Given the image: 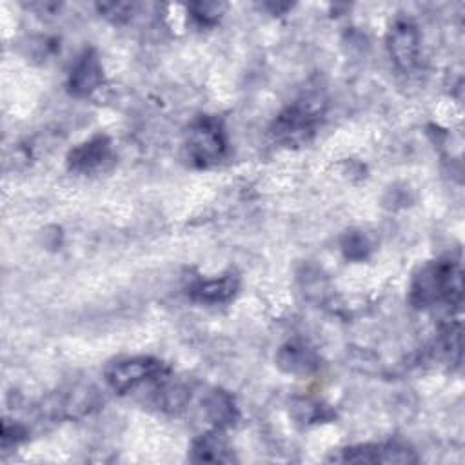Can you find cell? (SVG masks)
I'll return each instance as SVG.
<instances>
[{"label":"cell","instance_id":"6da1fadb","mask_svg":"<svg viewBox=\"0 0 465 465\" xmlns=\"http://www.w3.org/2000/svg\"><path fill=\"white\" fill-rule=\"evenodd\" d=\"M461 267L447 258L420 269L411 283L409 300L414 307H430L438 302L458 305L461 302Z\"/></svg>","mask_w":465,"mask_h":465},{"label":"cell","instance_id":"7a4b0ae2","mask_svg":"<svg viewBox=\"0 0 465 465\" xmlns=\"http://www.w3.org/2000/svg\"><path fill=\"white\" fill-rule=\"evenodd\" d=\"M185 149L189 160L198 167L220 162L227 151V136L222 122L214 116H200L187 131Z\"/></svg>","mask_w":465,"mask_h":465},{"label":"cell","instance_id":"3957f363","mask_svg":"<svg viewBox=\"0 0 465 465\" xmlns=\"http://www.w3.org/2000/svg\"><path fill=\"white\" fill-rule=\"evenodd\" d=\"M105 381L120 394H125L138 385L153 380H162L167 374V367L151 356H134L111 361L105 367Z\"/></svg>","mask_w":465,"mask_h":465},{"label":"cell","instance_id":"277c9868","mask_svg":"<svg viewBox=\"0 0 465 465\" xmlns=\"http://www.w3.org/2000/svg\"><path fill=\"white\" fill-rule=\"evenodd\" d=\"M323 113V102L318 96H309L289 105L274 122V134L285 143L305 142Z\"/></svg>","mask_w":465,"mask_h":465},{"label":"cell","instance_id":"5b68a950","mask_svg":"<svg viewBox=\"0 0 465 465\" xmlns=\"http://www.w3.org/2000/svg\"><path fill=\"white\" fill-rule=\"evenodd\" d=\"M98 405V396L89 387H73L47 396L42 403V412L58 420H71L89 414Z\"/></svg>","mask_w":465,"mask_h":465},{"label":"cell","instance_id":"8992f818","mask_svg":"<svg viewBox=\"0 0 465 465\" xmlns=\"http://www.w3.org/2000/svg\"><path fill=\"white\" fill-rule=\"evenodd\" d=\"M338 461L351 463H412L418 458L411 449L400 443H367L347 447L336 458Z\"/></svg>","mask_w":465,"mask_h":465},{"label":"cell","instance_id":"52a82bcc","mask_svg":"<svg viewBox=\"0 0 465 465\" xmlns=\"http://www.w3.org/2000/svg\"><path fill=\"white\" fill-rule=\"evenodd\" d=\"M389 53L394 64L409 71L418 64L420 56V36L411 22H396L389 33Z\"/></svg>","mask_w":465,"mask_h":465},{"label":"cell","instance_id":"ba28073f","mask_svg":"<svg viewBox=\"0 0 465 465\" xmlns=\"http://www.w3.org/2000/svg\"><path fill=\"white\" fill-rule=\"evenodd\" d=\"M111 156V142L107 136L98 134L74 147L67 156V163L76 173H93L102 169Z\"/></svg>","mask_w":465,"mask_h":465},{"label":"cell","instance_id":"9c48e42d","mask_svg":"<svg viewBox=\"0 0 465 465\" xmlns=\"http://www.w3.org/2000/svg\"><path fill=\"white\" fill-rule=\"evenodd\" d=\"M104 80V71L102 64L96 56L94 51H85L73 65L71 74H69V91L74 96H87Z\"/></svg>","mask_w":465,"mask_h":465},{"label":"cell","instance_id":"30bf717a","mask_svg":"<svg viewBox=\"0 0 465 465\" xmlns=\"http://www.w3.org/2000/svg\"><path fill=\"white\" fill-rule=\"evenodd\" d=\"M191 460L193 461H205V463H229L234 460L232 450L229 449V443L225 436L222 434V429H214L211 432H205L198 436L191 445Z\"/></svg>","mask_w":465,"mask_h":465},{"label":"cell","instance_id":"8fae6325","mask_svg":"<svg viewBox=\"0 0 465 465\" xmlns=\"http://www.w3.org/2000/svg\"><path fill=\"white\" fill-rule=\"evenodd\" d=\"M238 291V280L234 274H223L220 278L198 280L191 285L189 294L193 300L202 303H222L234 296Z\"/></svg>","mask_w":465,"mask_h":465},{"label":"cell","instance_id":"7c38bea8","mask_svg":"<svg viewBox=\"0 0 465 465\" xmlns=\"http://www.w3.org/2000/svg\"><path fill=\"white\" fill-rule=\"evenodd\" d=\"M203 412L207 416V420L216 427V429H223L229 427L236 421L238 418V409L236 403L232 400V396L225 391H211L205 398H203Z\"/></svg>","mask_w":465,"mask_h":465},{"label":"cell","instance_id":"4fadbf2b","mask_svg":"<svg viewBox=\"0 0 465 465\" xmlns=\"http://www.w3.org/2000/svg\"><path fill=\"white\" fill-rule=\"evenodd\" d=\"M278 365L291 374H309L318 369L316 354L300 343H289L280 349L276 356Z\"/></svg>","mask_w":465,"mask_h":465},{"label":"cell","instance_id":"5bb4252c","mask_svg":"<svg viewBox=\"0 0 465 465\" xmlns=\"http://www.w3.org/2000/svg\"><path fill=\"white\" fill-rule=\"evenodd\" d=\"M191 16L198 25H211L220 18L222 5L218 4H193L189 5Z\"/></svg>","mask_w":465,"mask_h":465},{"label":"cell","instance_id":"9a60e30c","mask_svg":"<svg viewBox=\"0 0 465 465\" xmlns=\"http://www.w3.org/2000/svg\"><path fill=\"white\" fill-rule=\"evenodd\" d=\"M343 251H345L347 258L360 260V258H363L367 254L369 243H367L365 236H361L358 232H352V234H347V238L343 242Z\"/></svg>","mask_w":465,"mask_h":465},{"label":"cell","instance_id":"2e32d148","mask_svg":"<svg viewBox=\"0 0 465 465\" xmlns=\"http://www.w3.org/2000/svg\"><path fill=\"white\" fill-rule=\"evenodd\" d=\"M294 407H298L302 412H303V416H300V420H305V421H318V420H323V416H322V412H325L327 409L325 407H322L320 403H314V401H307V400H302L298 405H294Z\"/></svg>","mask_w":465,"mask_h":465}]
</instances>
